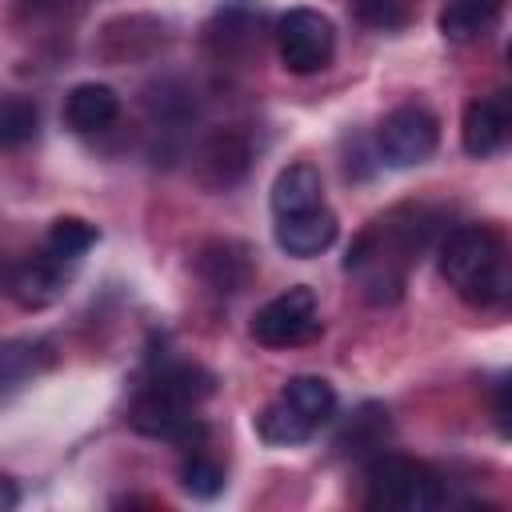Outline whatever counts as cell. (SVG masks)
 I'll return each mask as SVG.
<instances>
[{"label":"cell","instance_id":"obj_1","mask_svg":"<svg viewBox=\"0 0 512 512\" xmlns=\"http://www.w3.org/2000/svg\"><path fill=\"white\" fill-rule=\"evenodd\" d=\"M436 228V212L424 204H400L376 216L348 248L344 272L356 280L368 304H396L408 284V268L420 260Z\"/></svg>","mask_w":512,"mask_h":512},{"label":"cell","instance_id":"obj_2","mask_svg":"<svg viewBox=\"0 0 512 512\" xmlns=\"http://www.w3.org/2000/svg\"><path fill=\"white\" fill-rule=\"evenodd\" d=\"M440 276L480 312H512V248L488 224H460L440 244Z\"/></svg>","mask_w":512,"mask_h":512},{"label":"cell","instance_id":"obj_3","mask_svg":"<svg viewBox=\"0 0 512 512\" xmlns=\"http://www.w3.org/2000/svg\"><path fill=\"white\" fill-rule=\"evenodd\" d=\"M212 396V372L196 364H164L152 372V380L132 400V428L168 444H180L184 452L204 448V420L196 416V404Z\"/></svg>","mask_w":512,"mask_h":512},{"label":"cell","instance_id":"obj_4","mask_svg":"<svg viewBox=\"0 0 512 512\" xmlns=\"http://www.w3.org/2000/svg\"><path fill=\"white\" fill-rule=\"evenodd\" d=\"M364 504L392 512H432L444 504V484L428 464L380 452L364 468Z\"/></svg>","mask_w":512,"mask_h":512},{"label":"cell","instance_id":"obj_5","mask_svg":"<svg viewBox=\"0 0 512 512\" xmlns=\"http://www.w3.org/2000/svg\"><path fill=\"white\" fill-rule=\"evenodd\" d=\"M276 48H280V60L288 72L308 76V72H320L332 64L336 28L316 8H288L276 20Z\"/></svg>","mask_w":512,"mask_h":512},{"label":"cell","instance_id":"obj_6","mask_svg":"<svg viewBox=\"0 0 512 512\" xmlns=\"http://www.w3.org/2000/svg\"><path fill=\"white\" fill-rule=\"evenodd\" d=\"M320 308H316V296L312 288L296 284L280 296H272L264 308H256L252 316V336L256 344L264 348H296V344H308L320 336Z\"/></svg>","mask_w":512,"mask_h":512},{"label":"cell","instance_id":"obj_7","mask_svg":"<svg viewBox=\"0 0 512 512\" xmlns=\"http://www.w3.org/2000/svg\"><path fill=\"white\" fill-rule=\"evenodd\" d=\"M436 144H440V120L424 104H400L376 128V152L388 168L424 164L436 152Z\"/></svg>","mask_w":512,"mask_h":512},{"label":"cell","instance_id":"obj_8","mask_svg":"<svg viewBox=\"0 0 512 512\" xmlns=\"http://www.w3.org/2000/svg\"><path fill=\"white\" fill-rule=\"evenodd\" d=\"M72 268H76V260H64V256H56V252H48L40 244L36 252H28L24 260L12 264V272H8V296L20 308H48L52 300L64 296V288L72 280Z\"/></svg>","mask_w":512,"mask_h":512},{"label":"cell","instance_id":"obj_9","mask_svg":"<svg viewBox=\"0 0 512 512\" xmlns=\"http://www.w3.org/2000/svg\"><path fill=\"white\" fill-rule=\"evenodd\" d=\"M460 144H464V152L476 156V160L512 148V88H496V92H488V96H476V100L464 108Z\"/></svg>","mask_w":512,"mask_h":512},{"label":"cell","instance_id":"obj_10","mask_svg":"<svg viewBox=\"0 0 512 512\" xmlns=\"http://www.w3.org/2000/svg\"><path fill=\"white\" fill-rule=\"evenodd\" d=\"M248 164H252V144L236 128H216L196 148V180L212 192L236 188L248 176Z\"/></svg>","mask_w":512,"mask_h":512},{"label":"cell","instance_id":"obj_11","mask_svg":"<svg viewBox=\"0 0 512 512\" xmlns=\"http://www.w3.org/2000/svg\"><path fill=\"white\" fill-rule=\"evenodd\" d=\"M336 232H340V224L324 204L308 208V212L276 216V244L296 260H308V256H320L324 248H332Z\"/></svg>","mask_w":512,"mask_h":512},{"label":"cell","instance_id":"obj_12","mask_svg":"<svg viewBox=\"0 0 512 512\" xmlns=\"http://www.w3.org/2000/svg\"><path fill=\"white\" fill-rule=\"evenodd\" d=\"M120 116V96L108 88V84H76L68 96H64V124L80 136H92V132H104L112 120Z\"/></svg>","mask_w":512,"mask_h":512},{"label":"cell","instance_id":"obj_13","mask_svg":"<svg viewBox=\"0 0 512 512\" xmlns=\"http://www.w3.org/2000/svg\"><path fill=\"white\" fill-rule=\"evenodd\" d=\"M196 272L216 292H240L252 280V252L236 240H212L196 256Z\"/></svg>","mask_w":512,"mask_h":512},{"label":"cell","instance_id":"obj_14","mask_svg":"<svg viewBox=\"0 0 512 512\" xmlns=\"http://www.w3.org/2000/svg\"><path fill=\"white\" fill-rule=\"evenodd\" d=\"M272 216H292V212H308V208H320L324 204V180L312 164H288L280 168V176L272 180Z\"/></svg>","mask_w":512,"mask_h":512},{"label":"cell","instance_id":"obj_15","mask_svg":"<svg viewBox=\"0 0 512 512\" xmlns=\"http://www.w3.org/2000/svg\"><path fill=\"white\" fill-rule=\"evenodd\" d=\"M208 44L220 60L224 56H248L260 44V12L252 4H228L208 24Z\"/></svg>","mask_w":512,"mask_h":512},{"label":"cell","instance_id":"obj_16","mask_svg":"<svg viewBox=\"0 0 512 512\" xmlns=\"http://www.w3.org/2000/svg\"><path fill=\"white\" fill-rule=\"evenodd\" d=\"M384 440H388V408L384 404H360L344 420V428L336 436V448H340V456L372 460V456L384 452Z\"/></svg>","mask_w":512,"mask_h":512},{"label":"cell","instance_id":"obj_17","mask_svg":"<svg viewBox=\"0 0 512 512\" xmlns=\"http://www.w3.org/2000/svg\"><path fill=\"white\" fill-rule=\"evenodd\" d=\"M504 12V0H444L440 8V32L452 44H468L484 36Z\"/></svg>","mask_w":512,"mask_h":512},{"label":"cell","instance_id":"obj_18","mask_svg":"<svg viewBox=\"0 0 512 512\" xmlns=\"http://www.w3.org/2000/svg\"><path fill=\"white\" fill-rule=\"evenodd\" d=\"M316 424L288 400V396H276L260 416H256V436L264 444H276V448H292V444H304L312 440Z\"/></svg>","mask_w":512,"mask_h":512},{"label":"cell","instance_id":"obj_19","mask_svg":"<svg viewBox=\"0 0 512 512\" xmlns=\"http://www.w3.org/2000/svg\"><path fill=\"white\" fill-rule=\"evenodd\" d=\"M280 396H288V400H292L316 428L328 424L332 412H336V392H332V384H328L324 376H292V380L284 384Z\"/></svg>","mask_w":512,"mask_h":512},{"label":"cell","instance_id":"obj_20","mask_svg":"<svg viewBox=\"0 0 512 512\" xmlns=\"http://www.w3.org/2000/svg\"><path fill=\"white\" fill-rule=\"evenodd\" d=\"M348 8L372 32H400L416 16V0H348Z\"/></svg>","mask_w":512,"mask_h":512},{"label":"cell","instance_id":"obj_21","mask_svg":"<svg viewBox=\"0 0 512 512\" xmlns=\"http://www.w3.org/2000/svg\"><path fill=\"white\" fill-rule=\"evenodd\" d=\"M92 244H96V228H92L88 220H80V216H60V220H52V228H48V236H44V248H48V252H56V256H64V260H76V264H80V256H84Z\"/></svg>","mask_w":512,"mask_h":512},{"label":"cell","instance_id":"obj_22","mask_svg":"<svg viewBox=\"0 0 512 512\" xmlns=\"http://www.w3.org/2000/svg\"><path fill=\"white\" fill-rule=\"evenodd\" d=\"M36 128H40V112H36L32 100L8 96V100L0 104V144H4V148H20L24 140L36 136Z\"/></svg>","mask_w":512,"mask_h":512},{"label":"cell","instance_id":"obj_23","mask_svg":"<svg viewBox=\"0 0 512 512\" xmlns=\"http://www.w3.org/2000/svg\"><path fill=\"white\" fill-rule=\"evenodd\" d=\"M180 484H184L192 496L212 500V496H220V488H224V468H220L212 456H204L200 448H192V452L184 456V464H180Z\"/></svg>","mask_w":512,"mask_h":512},{"label":"cell","instance_id":"obj_24","mask_svg":"<svg viewBox=\"0 0 512 512\" xmlns=\"http://www.w3.org/2000/svg\"><path fill=\"white\" fill-rule=\"evenodd\" d=\"M36 352H44L40 340H8L4 352H0V364H4V384L16 388L24 376L36 372Z\"/></svg>","mask_w":512,"mask_h":512},{"label":"cell","instance_id":"obj_25","mask_svg":"<svg viewBox=\"0 0 512 512\" xmlns=\"http://www.w3.org/2000/svg\"><path fill=\"white\" fill-rule=\"evenodd\" d=\"M492 420L504 440H512V376H504L492 392Z\"/></svg>","mask_w":512,"mask_h":512},{"label":"cell","instance_id":"obj_26","mask_svg":"<svg viewBox=\"0 0 512 512\" xmlns=\"http://www.w3.org/2000/svg\"><path fill=\"white\" fill-rule=\"evenodd\" d=\"M20 4V12H28V16H56V12H64L68 8V0H16Z\"/></svg>","mask_w":512,"mask_h":512},{"label":"cell","instance_id":"obj_27","mask_svg":"<svg viewBox=\"0 0 512 512\" xmlns=\"http://www.w3.org/2000/svg\"><path fill=\"white\" fill-rule=\"evenodd\" d=\"M0 484H4V508H16V500H20V492H16V480H12V476H4Z\"/></svg>","mask_w":512,"mask_h":512},{"label":"cell","instance_id":"obj_28","mask_svg":"<svg viewBox=\"0 0 512 512\" xmlns=\"http://www.w3.org/2000/svg\"><path fill=\"white\" fill-rule=\"evenodd\" d=\"M508 64H512V44H508Z\"/></svg>","mask_w":512,"mask_h":512}]
</instances>
